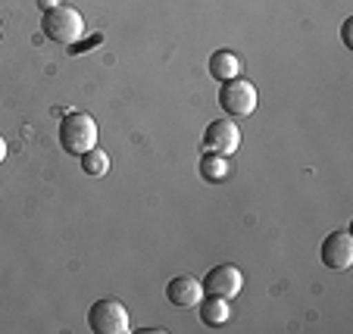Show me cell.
<instances>
[{
	"label": "cell",
	"instance_id": "3957f363",
	"mask_svg": "<svg viewBox=\"0 0 353 334\" xmlns=\"http://www.w3.org/2000/svg\"><path fill=\"white\" fill-rule=\"evenodd\" d=\"M88 328L94 334H128L132 331V322H128L125 303L116 300V297L94 300L91 309H88Z\"/></svg>",
	"mask_w": 353,
	"mask_h": 334
},
{
	"label": "cell",
	"instance_id": "7a4b0ae2",
	"mask_svg": "<svg viewBox=\"0 0 353 334\" xmlns=\"http://www.w3.org/2000/svg\"><path fill=\"white\" fill-rule=\"evenodd\" d=\"M41 28H44V34L54 41V44L72 47V44H79V38L85 34V19H81V13L75 7L60 3V7H54V10H47L44 13Z\"/></svg>",
	"mask_w": 353,
	"mask_h": 334
},
{
	"label": "cell",
	"instance_id": "277c9868",
	"mask_svg": "<svg viewBox=\"0 0 353 334\" xmlns=\"http://www.w3.org/2000/svg\"><path fill=\"white\" fill-rule=\"evenodd\" d=\"M219 107L225 109L228 116H250L256 109V87L254 81L247 79H228L219 81Z\"/></svg>",
	"mask_w": 353,
	"mask_h": 334
},
{
	"label": "cell",
	"instance_id": "8fae6325",
	"mask_svg": "<svg viewBox=\"0 0 353 334\" xmlns=\"http://www.w3.org/2000/svg\"><path fill=\"white\" fill-rule=\"evenodd\" d=\"M197 169H200V178L213 181V185H219V181H225L228 175H232V169H228V156H219V154H203Z\"/></svg>",
	"mask_w": 353,
	"mask_h": 334
},
{
	"label": "cell",
	"instance_id": "5bb4252c",
	"mask_svg": "<svg viewBox=\"0 0 353 334\" xmlns=\"http://www.w3.org/2000/svg\"><path fill=\"white\" fill-rule=\"evenodd\" d=\"M38 7H41V10H44V13H47V10H54V7H60V0H38Z\"/></svg>",
	"mask_w": 353,
	"mask_h": 334
},
{
	"label": "cell",
	"instance_id": "9c48e42d",
	"mask_svg": "<svg viewBox=\"0 0 353 334\" xmlns=\"http://www.w3.org/2000/svg\"><path fill=\"white\" fill-rule=\"evenodd\" d=\"M228 315H232L228 300H222V297H210V294L200 297V322H203V325L222 328L228 322Z\"/></svg>",
	"mask_w": 353,
	"mask_h": 334
},
{
	"label": "cell",
	"instance_id": "ba28073f",
	"mask_svg": "<svg viewBox=\"0 0 353 334\" xmlns=\"http://www.w3.org/2000/svg\"><path fill=\"white\" fill-rule=\"evenodd\" d=\"M200 297H203V284L194 275H175L166 284V300L172 306H194V303H200Z\"/></svg>",
	"mask_w": 353,
	"mask_h": 334
},
{
	"label": "cell",
	"instance_id": "6da1fadb",
	"mask_svg": "<svg viewBox=\"0 0 353 334\" xmlns=\"http://www.w3.org/2000/svg\"><path fill=\"white\" fill-rule=\"evenodd\" d=\"M57 138H60V147L66 150V154L81 156L85 150L97 147V122L88 113H66L60 119Z\"/></svg>",
	"mask_w": 353,
	"mask_h": 334
},
{
	"label": "cell",
	"instance_id": "5b68a950",
	"mask_svg": "<svg viewBox=\"0 0 353 334\" xmlns=\"http://www.w3.org/2000/svg\"><path fill=\"white\" fill-rule=\"evenodd\" d=\"M203 294L210 297H222V300H234L244 288V275H241L238 266L232 262H222V266H213L207 275H203Z\"/></svg>",
	"mask_w": 353,
	"mask_h": 334
},
{
	"label": "cell",
	"instance_id": "2e32d148",
	"mask_svg": "<svg viewBox=\"0 0 353 334\" xmlns=\"http://www.w3.org/2000/svg\"><path fill=\"white\" fill-rule=\"evenodd\" d=\"M0 32H3V25H0Z\"/></svg>",
	"mask_w": 353,
	"mask_h": 334
},
{
	"label": "cell",
	"instance_id": "30bf717a",
	"mask_svg": "<svg viewBox=\"0 0 353 334\" xmlns=\"http://www.w3.org/2000/svg\"><path fill=\"white\" fill-rule=\"evenodd\" d=\"M210 75H213L216 81H228V79H238L241 75V60L232 54V50H213V56H210Z\"/></svg>",
	"mask_w": 353,
	"mask_h": 334
},
{
	"label": "cell",
	"instance_id": "4fadbf2b",
	"mask_svg": "<svg viewBox=\"0 0 353 334\" xmlns=\"http://www.w3.org/2000/svg\"><path fill=\"white\" fill-rule=\"evenodd\" d=\"M350 25H353V19H344V25H341V41H344V47H353V41H350Z\"/></svg>",
	"mask_w": 353,
	"mask_h": 334
},
{
	"label": "cell",
	"instance_id": "8992f818",
	"mask_svg": "<svg viewBox=\"0 0 353 334\" xmlns=\"http://www.w3.org/2000/svg\"><path fill=\"white\" fill-rule=\"evenodd\" d=\"M241 147V128L232 119H216L203 132V150L219 156H232Z\"/></svg>",
	"mask_w": 353,
	"mask_h": 334
},
{
	"label": "cell",
	"instance_id": "9a60e30c",
	"mask_svg": "<svg viewBox=\"0 0 353 334\" xmlns=\"http://www.w3.org/2000/svg\"><path fill=\"white\" fill-rule=\"evenodd\" d=\"M3 156H7V140L0 138V163H3Z\"/></svg>",
	"mask_w": 353,
	"mask_h": 334
},
{
	"label": "cell",
	"instance_id": "7c38bea8",
	"mask_svg": "<svg viewBox=\"0 0 353 334\" xmlns=\"http://www.w3.org/2000/svg\"><path fill=\"white\" fill-rule=\"evenodd\" d=\"M79 166H81V172L91 175V178H103V175L110 172V156L103 147H91L79 156Z\"/></svg>",
	"mask_w": 353,
	"mask_h": 334
},
{
	"label": "cell",
	"instance_id": "52a82bcc",
	"mask_svg": "<svg viewBox=\"0 0 353 334\" xmlns=\"http://www.w3.org/2000/svg\"><path fill=\"white\" fill-rule=\"evenodd\" d=\"M322 262L334 272H344L353 266V238L350 231H332L322 241Z\"/></svg>",
	"mask_w": 353,
	"mask_h": 334
}]
</instances>
